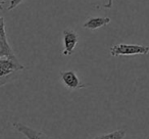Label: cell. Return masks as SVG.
Segmentation results:
<instances>
[{"label": "cell", "instance_id": "obj_1", "mask_svg": "<svg viewBox=\"0 0 149 139\" xmlns=\"http://www.w3.org/2000/svg\"><path fill=\"white\" fill-rule=\"evenodd\" d=\"M110 55L118 56H131V55H145L149 53V46L138 45V44L120 43L111 46L109 49Z\"/></svg>", "mask_w": 149, "mask_h": 139}, {"label": "cell", "instance_id": "obj_2", "mask_svg": "<svg viewBox=\"0 0 149 139\" xmlns=\"http://www.w3.org/2000/svg\"><path fill=\"white\" fill-rule=\"evenodd\" d=\"M25 66L22 64L17 59L10 58H0V85L3 86L5 84V79L8 76L13 75L19 71L25 70Z\"/></svg>", "mask_w": 149, "mask_h": 139}, {"label": "cell", "instance_id": "obj_3", "mask_svg": "<svg viewBox=\"0 0 149 139\" xmlns=\"http://www.w3.org/2000/svg\"><path fill=\"white\" fill-rule=\"evenodd\" d=\"M0 58H10V59H17L10 47L7 40L6 31H5V22L4 17L0 19Z\"/></svg>", "mask_w": 149, "mask_h": 139}, {"label": "cell", "instance_id": "obj_4", "mask_svg": "<svg viewBox=\"0 0 149 139\" xmlns=\"http://www.w3.org/2000/svg\"><path fill=\"white\" fill-rule=\"evenodd\" d=\"M60 81L64 85V87L68 88V90L72 91V90H78V89H83L86 88L87 85L83 84L78 77L77 73L74 71H62L59 74Z\"/></svg>", "mask_w": 149, "mask_h": 139}, {"label": "cell", "instance_id": "obj_5", "mask_svg": "<svg viewBox=\"0 0 149 139\" xmlns=\"http://www.w3.org/2000/svg\"><path fill=\"white\" fill-rule=\"evenodd\" d=\"M13 126L19 133L23 134L27 139H52L41 130H37L19 122L13 123Z\"/></svg>", "mask_w": 149, "mask_h": 139}, {"label": "cell", "instance_id": "obj_6", "mask_svg": "<svg viewBox=\"0 0 149 139\" xmlns=\"http://www.w3.org/2000/svg\"><path fill=\"white\" fill-rule=\"evenodd\" d=\"M62 41H63V50H62V55L70 56L72 54L74 48L77 46L79 41V35L74 30H64L62 32Z\"/></svg>", "mask_w": 149, "mask_h": 139}, {"label": "cell", "instance_id": "obj_7", "mask_svg": "<svg viewBox=\"0 0 149 139\" xmlns=\"http://www.w3.org/2000/svg\"><path fill=\"white\" fill-rule=\"evenodd\" d=\"M111 20L109 17H89L85 23L83 24L84 29L88 30H96L101 27L108 25Z\"/></svg>", "mask_w": 149, "mask_h": 139}, {"label": "cell", "instance_id": "obj_8", "mask_svg": "<svg viewBox=\"0 0 149 139\" xmlns=\"http://www.w3.org/2000/svg\"><path fill=\"white\" fill-rule=\"evenodd\" d=\"M126 137V131L125 130H116L107 134L99 135L94 137L93 139H124Z\"/></svg>", "mask_w": 149, "mask_h": 139}, {"label": "cell", "instance_id": "obj_9", "mask_svg": "<svg viewBox=\"0 0 149 139\" xmlns=\"http://www.w3.org/2000/svg\"><path fill=\"white\" fill-rule=\"evenodd\" d=\"M25 0H9V4L7 6V9L8 10H13V9L17 8L22 2H24Z\"/></svg>", "mask_w": 149, "mask_h": 139}, {"label": "cell", "instance_id": "obj_10", "mask_svg": "<svg viewBox=\"0 0 149 139\" xmlns=\"http://www.w3.org/2000/svg\"><path fill=\"white\" fill-rule=\"evenodd\" d=\"M112 2H113V0H106V4L104 5V7H105V8H111Z\"/></svg>", "mask_w": 149, "mask_h": 139}, {"label": "cell", "instance_id": "obj_11", "mask_svg": "<svg viewBox=\"0 0 149 139\" xmlns=\"http://www.w3.org/2000/svg\"><path fill=\"white\" fill-rule=\"evenodd\" d=\"M1 1H2V4H3V3H4V1H5V0H1Z\"/></svg>", "mask_w": 149, "mask_h": 139}]
</instances>
